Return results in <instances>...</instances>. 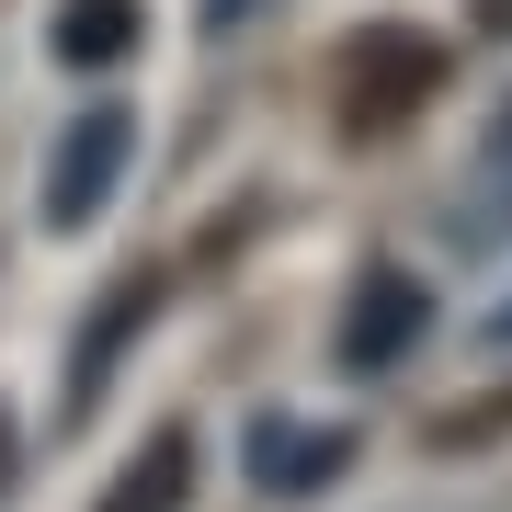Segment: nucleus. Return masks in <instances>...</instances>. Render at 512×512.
I'll return each instance as SVG.
<instances>
[{
	"instance_id": "obj_4",
	"label": "nucleus",
	"mask_w": 512,
	"mask_h": 512,
	"mask_svg": "<svg viewBox=\"0 0 512 512\" xmlns=\"http://www.w3.org/2000/svg\"><path fill=\"white\" fill-rule=\"evenodd\" d=\"M183 501H194V433H148L137 467L114 478L92 512H183Z\"/></svg>"
},
{
	"instance_id": "obj_1",
	"label": "nucleus",
	"mask_w": 512,
	"mask_h": 512,
	"mask_svg": "<svg viewBox=\"0 0 512 512\" xmlns=\"http://www.w3.org/2000/svg\"><path fill=\"white\" fill-rule=\"evenodd\" d=\"M433 92H444V46L410 35V23H376V35L342 46V137H387V126H410Z\"/></svg>"
},
{
	"instance_id": "obj_3",
	"label": "nucleus",
	"mask_w": 512,
	"mask_h": 512,
	"mask_svg": "<svg viewBox=\"0 0 512 512\" xmlns=\"http://www.w3.org/2000/svg\"><path fill=\"white\" fill-rule=\"evenodd\" d=\"M137 0H57V23H46V46H57V69H114V57H137Z\"/></svg>"
},
{
	"instance_id": "obj_5",
	"label": "nucleus",
	"mask_w": 512,
	"mask_h": 512,
	"mask_svg": "<svg viewBox=\"0 0 512 512\" xmlns=\"http://www.w3.org/2000/svg\"><path fill=\"white\" fill-rule=\"evenodd\" d=\"M410 319H421V296H410L399 274H387V285H376V319L353 308V365H387V353L410 342Z\"/></svg>"
},
{
	"instance_id": "obj_2",
	"label": "nucleus",
	"mask_w": 512,
	"mask_h": 512,
	"mask_svg": "<svg viewBox=\"0 0 512 512\" xmlns=\"http://www.w3.org/2000/svg\"><path fill=\"white\" fill-rule=\"evenodd\" d=\"M126 137H137V126H126V103H103L92 126L57 148V194H46V217H57V228H80V217L114 194V160H126Z\"/></svg>"
}]
</instances>
